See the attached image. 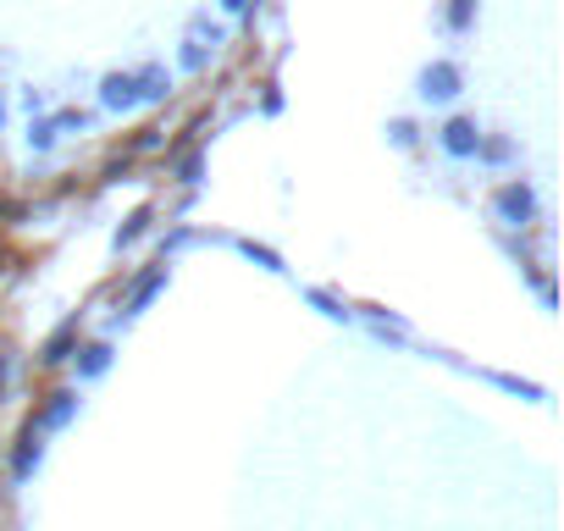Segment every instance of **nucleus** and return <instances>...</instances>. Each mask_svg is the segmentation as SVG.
<instances>
[{"mask_svg": "<svg viewBox=\"0 0 564 531\" xmlns=\"http://www.w3.org/2000/svg\"><path fill=\"white\" fill-rule=\"evenodd\" d=\"M133 78H139V106H144V100H150V106L166 100V84H172L166 67H144V73H133Z\"/></svg>", "mask_w": 564, "mask_h": 531, "instance_id": "nucleus-8", "label": "nucleus"}, {"mask_svg": "<svg viewBox=\"0 0 564 531\" xmlns=\"http://www.w3.org/2000/svg\"><path fill=\"white\" fill-rule=\"evenodd\" d=\"M161 289H166V266H150V272L133 283V294H128V311H122V316H139V311H144V305H150Z\"/></svg>", "mask_w": 564, "mask_h": 531, "instance_id": "nucleus-7", "label": "nucleus"}, {"mask_svg": "<svg viewBox=\"0 0 564 531\" xmlns=\"http://www.w3.org/2000/svg\"><path fill=\"white\" fill-rule=\"evenodd\" d=\"M221 12H232V18H243V12H249V0H221Z\"/></svg>", "mask_w": 564, "mask_h": 531, "instance_id": "nucleus-17", "label": "nucleus"}, {"mask_svg": "<svg viewBox=\"0 0 564 531\" xmlns=\"http://www.w3.org/2000/svg\"><path fill=\"white\" fill-rule=\"evenodd\" d=\"M238 249H243L254 266H265V272H282V254H276V249H265V243H254V238H238Z\"/></svg>", "mask_w": 564, "mask_h": 531, "instance_id": "nucleus-12", "label": "nucleus"}, {"mask_svg": "<svg viewBox=\"0 0 564 531\" xmlns=\"http://www.w3.org/2000/svg\"><path fill=\"white\" fill-rule=\"evenodd\" d=\"M106 366H111V349H106V344H89V349L78 355V377H106Z\"/></svg>", "mask_w": 564, "mask_h": 531, "instance_id": "nucleus-10", "label": "nucleus"}, {"mask_svg": "<svg viewBox=\"0 0 564 531\" xmlns=\"http://www.w3.org/2000/svg\"><path fill=\"white\" fill-rule=\"evenodd\" d=\"M492 205H498V216H503L509 227H531V221H536V194H531L525 183H503Z\"/></svg>", "mask_w": 564, "mask_h": 531, "instance_id": "nucleus-1", "label": "nucleus"}, {"mask_svg": "<svg viewBox=\"0 0 564 531\" xmlns=\"http://www.w3.org/2000/svg\"><path fill=\"white\" fill-rule=\"evenodd\" d=\"M0 122H7V106H0Z\"/></svg>", "mask_w": 564, "mask_h": 531, "instance_id": "nucleus-18", "label": "nucleus"}, {"mask_svg": "<svg viewBox=\"0 0 564 531\" xmlns=\"http://www.w3.org/2000/svg\"><path fill=\"white\" fill-rule=\"evenodd\" d=\"M100 106H106V111H133V106H139V78H133V73H111V78L100 84Z\"/></svg>", "mask_w": 564, "mask_h": 531, "instance_id": "nucleus-2", "label": "nucleus"}, {"mask_svg": "<svg viewBox=\"0 0 564 531\" xmlns=\"http://www.w3.org/2000/svg\"><path fill=\"white\" fill-rule=\"evenodd\" d=\"M476 150H481L487 161H509V155H514V144H509V139H487V144H476Z\"/></svg>", "mask_w": 564, "mask_h": 531, "instance_id": "nucleus-15", "label": "nucleus"}, {"mask_svg": "<svg viewBox=\"0 0 564 531\" xmlns=\"http://www.w3.org/2000/svg\"><path fill=\"white\" fill-rule=\"evenodd\" d=\"M40 437H45L40 426H23V437H18V454H12V476H18V481H29V476H34V465H40V448H45Z\"/></svg>", "mask_w": 564, "mask_h": 531, "instance_id": "nucleus-5", "label": "nucleus"}, {"mask_svg": "<svg viewBox=\"0 0 564 531\" xmlns=\"http://www.w3.org/2000/svg\"><path fill=\"white\" fill-rule=\"evenodd\" d=\"M73 410H78V393H67V388H62V393H51V399H45V410H40L29 426L56 432V426H67V421H73Z\"/></svg>", "mask_w": 564, "mask_h": 531, "instance_id": "nucleus-4", "label": "nucleus"}, {"mask_svg": "<svg viewBox=\"0 0 564 531\" xmlns=\"http://www.w3.org/2000/svg\"><path fill=\"white\" fill-rule=\"evenodd\" d=\"M150 232V210H133L128 216V227H117V249H128V243H139Z\"/></svg>", "mask_w": 564, "mask_h": 531, "instance_id": "nucleus-13", "label": "nucleus"}, {"mask_svg": "<svg viewBox=\"0 0 564 531\" xmlns=\"http://www.w3.org/2000/svg\"><path fill=\"white\" fill-rule=\"evenodd\" d=\"M476 144H481V133H476L470 117H454V122L443 128V150H448V155H476Z\"/></svg>", "mask_w": 564, "mask_h": 531, "instance_id": "nucleus-6", "label": "nucleus"}, {"mask_svg": "<svg viewBox=\"0 0 564 531\" xmlns=\"http://www.w3.org/2000/svg\"><path fill=\"white\" fill-rule=\"evenodd\" d=\"M73 344H78V322H67V327H56V338L45 344V355H40V360H45V366H62Z\"/></svg>", "mask_w": 564, "mask_h": 531, "instance_id": "nucleus-9", "label": "nucleus"}, {"mask_svg": "<svg viewBox=\"0 0 564 531\" xmlns=\"http://www.w3.org/2000/svg\"><path fill=\"white\" fill-rule=\"evenodd\" d=\"M421 95H426V100H454V95H459V67H448V62L426 67V73H421Z\"/></svg>", "mask_w": 564, "mask_h": 531, "instance_id": "nucleus-3", "label": "nucleus"}, {"mask_svg": "<svg viewBox=\"0 0 564 531\" xmlns=\"http://www.w3.org/2000/svg\"><path fill=\"white\" fill-rule=\"evenodd\" d=\"M476 18V0H448V29H470Z\"/></svg>", "mask_w": 564, "mask_h": 531, "instance_id": "nucleus-14", "label": "nucleus"}, {"mask_svg": "<svg viewBox=\"0 0 564 531\" xmlns=\"http://www.w3.org/2000/svg\"><path fill=\"white\" fill-rule=\"evenodd\" d=\"M388 133H393V144H415V122H393Z\"/></svg>", "mask_w": 564, "mask_h": 531, "instance_id": "nucleus-16", "label": "nucleus"}, {"mask_svg": "<svg viewBox=\"0 0 564 531\" xmlns=\"http://www.w3.org/2000/svg\"><path fill=\"white\" fill-rule=\"evenodd\" d=\"M210 56H216V45H210V40H199V34H194V40H188V45H183V56H177V62H183V67H188V73H199V67H205V62H210Z\"/></svg>", "mask_w": 564, "mask_h": 531, "instance_id": "nucleus-11", "label": "nucleus"}]
</instances>
